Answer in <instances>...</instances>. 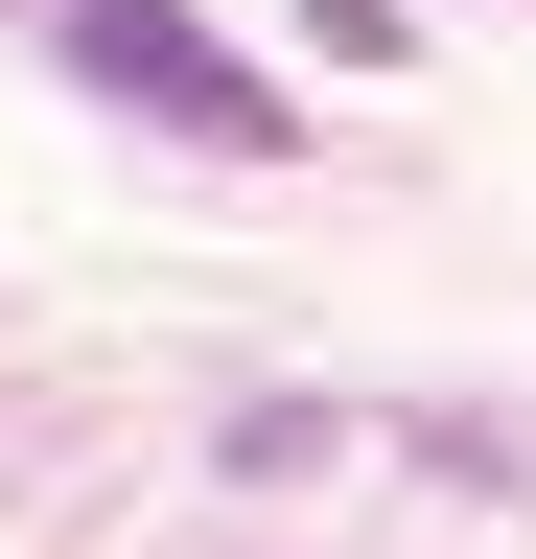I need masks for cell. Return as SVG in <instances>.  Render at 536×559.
<instances>
[{
  "mask_svg": "<svg viewBox=\"0 0 536 559\" xmlns=\"http://www.w3.org/2000/svg\"><path fill=\"white\" fill-rule=\"evenodd\" d=\"M71 94L164 117V140H211V164H281V140H303V94H281L234 24H187V0H71Z\"/></svg>",
  "mask_w": 536,
  "mask_h": 559,
  "instance_id": "6da1fadb",
  "label": "cell"
},
{
  "mask_svg": "<svg viewBox=\"0 0 536 559\" xmlns=\"http://www.w3.org/2000/svg\"><path fill=\"white\" fill-rule=\"evenodd\" d=\"M326 466H350V419H326V396H257V419H234V489H326Z\"/></svg>",
  "mask_w": 536,
  "mask_h": 559,
  "instance_id": "7a4b0ae2",
  "label": "cell"
},
{
  "mask_svg": "<svg viewBox=\"0 0 536 559\" xmlns=\"http://www.w3.org/2000/svg\"><path fill=\"white\" fill-rule=\"evenodd\" d=\"M303 47H326V70H396V47H420V0H303Z\"/></svg>",
  "mask_w": 536,
  "mask_h": 559,
  "instance_id": "3957f363",
  "label": "cell"
}]
</instances>
